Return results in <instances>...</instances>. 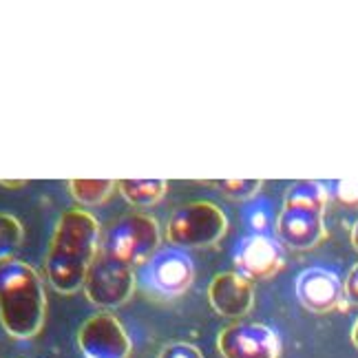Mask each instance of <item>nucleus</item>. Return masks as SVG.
I'll return each mask as SVG.
<instances>
[{
	"label": "nucleus",
	"mask_w": 358,
	"mask_h": 358,
	"mask_svg": "<svg viewBox=\"0 0 358 358\" xmlns=\"http://www.w3.org/2000/svg\"><path fill=\"white\" fill-rule=\"evenodd\" d=\"M228 219L210 201H192L171 215L166 235L177 248H208L226 235Z\"/></svg>",
	"instance_id": "39448f33"
},
{
	"label": "nucleus",
	"mask_w": 358,
	"mask_h": 358,
	"mask_svg": "<svg viewBox=\"0 0 358 358\" xmlns=\"http://www.w3.org/2000/svg\"><path fill=\"white\" fill-rule=\"evenodd\" d=\"M159 226L150 215L131 213L120 217L104 237V255L124 266H140L157 252Z\"/></svg>",
	"instance_id": "20e7f679"
},
{
	"label": "nucleus",
	"mask_w": 358,
	"mask_h": 358,
	"mask_svg": "<svg viewBox=\"0 0 358 358\" xmlns=\"http://www.w3.org/2000/svg\"><path fill=\"white\" fill-rule=\"evenodd\" d=\"M296 296L306 310L323 314L341 306L345 287L336 277V272L327 268H308L296 279Z\"/></svg>",
	"instance_id": "9d476101"
},
{
	"label": "nucleus",
	"mask_w": 358,
	"mask_h": 358,
	"mask_svg": "<svg viewBox=\"0 0 358 358\" xmlns=\"http://www.w3.org/2000/svg\"><path fill=\"white\" fill-rule=\"evenodd\" d=\"M235 264L243 277H248L250 281L270 279L283 266V250L279 241H274L272 237L252 235L239 243Z\"/></svg>",
	"instance_id": "f8f14e48"
},
{
	"label": "nucleus",
	"mask_w": 358,
	"mask_h": 358,
	"mask_svg": "<svg viewBox=\"0 0 358 358\" xmlns=\"http://www.w3.org/2000/svg\"><path fill=\"white\" fill-rule=\"evenodd\" d=\"M264 186L261 179H222V182H217V188L228 195L230 199H239V201H245L255 197L259 188Z\"/></svg>",
	"instance_id": "dca6fc26"
},
{
	"label": "nucleus",
	"mask_w": 358,
	"mask_h": 358,
	"mask_svg": "<svg viewBox=\"0 0 358 358\" xmlns=\"http://www.w3.org/2000/svg\"><path fill=\"white\" fill-rule=\"evenodd\" d=\"M117 182L113 179H69V190L76 201L87 206H100L111 197Z\"/></svg>",
	"instance_id": "4468645a"
},
{
	"label": "nucleus",
	"mask_w": 358,
	"mask_h": 358,
	"mask_svg": "<svg viewBox=\"0 0 358 358\" xmlns=\"http://www.w3.org/2000/svg\"><path fill=\"white\" fill-rule=\"evenodd\" d=\"M135 290V274L133 268L117 264L108 259L106 255H100L93 261V266L87 274L85 292L87 299L102 310H115L124 306Z\"/></svg>",
	"instance_id": "423d86ee"
},
{
	"label": "nucleus",
	"mask_w": 358,
	"mask_h": 358,
	"mask_svg": "<svg viewBox=\"0 0 358 358\" xmlns=\"http://www.w3.org/2000/svg\"><path fill=\"white\" fill-rule=\"evenodd\" d=\"M22 239H24V230L18 219L13 215L0 213V264L11 261V257L22 245Z\"/></svg>",
	"instance_id": "2eb2a0df"
},
{
	"label": "nucleus",
	"mask_w": 358,
	"mask_h": 358,
	"mask_svg": "<svg viewBox=\"0 0 358 358\" xmlns=\"http://www.w3.org/2000/svg\"><path fill=\"white\" fill-rule=\"evenodd\" d=\"M117 188L122 197L137 206H153L166 195L169 184L164 179H120Z\"/></svg>",
	"instance_id": "ddd939ff"
},
{
	"label": "nucleus",
	"mask_w": 358,
	"mask_h": 358,
	"mask_svg": "<svg viewBox=\"0 0 358 358\" xmlns=\"http://www.w3.org/2000/svg\"><path fill=\"white\" fill-rule=\"evenodd\" d=\"M78 348L85 358H129L131 338L113 314L100 312L80 325Z\"/></svg>",
	"instance_id": "0eeeda50"
},
{
	"label": "nucleus",
	"mask_w": 358,
	"mask_h": 358,
	"mask_svg": "<svg viewBox=\"0 0 358 358\" xmlns=\"http://www.w3.org/2000/svg\"><path fill=\"white\" fill-rule=\"evenodd\" d=\"M159 358H203V356L190 343H171V345H166L159 352Z\"/></svg>",
	"instance_id": "a211bd4d"
},
{
	"label": "nucleus",
	"mask_w": 358,
	"mask_h": 358,
	"mask_svg": "<svg viewBox=\"0 0 358 358\" xmlns=\"http://www.w3.org/2000/svg\"><path fill=\"white\" fill-rule=\"evenodd\" d=\"M345 296L358 306V264L350 270L345 279Z\"/></svg>",
	"instance_id": "6ab92c4d"
},
{
	"label": "nucleus",
	"mask_w": 358,
	"mask_h": 358,
	"mask_svg": "<svg viewBox=\"0 0 358 358\" xmlns=\"http://www.w3.org/2000/svg\"><path fill=\"white\" fill-rule=\"evenodd\" d=\"M217 348L224 358H279L281 341L268 325L235 323L219 334Z\"/></svg>",
	"instance_id": "6e6552de"
},
{
	"label": "nucleus",
	"mask_w": 358,
	"mask_h": 358,
	"mask_svg": "<svg viewBox=\"0 0 358 358\" xmlns=\"http://www.w3.org/2000/svg\"><path fill=\"white\" fill-rule=\"evenodd\" d=\"M146 285L164 296L184 294L195 281V266L179 248H162L146 261Z\"/></svg>",
	"instance_id": "1a4fd4ad"
},
{
	"label": "nucleus",
	"mask_w": 358,
	"mask_h": 358,
	"mask_svg": "<svg viewBox=\"0 0 358 358\" xmlns=\"http://www.w3.org/2000/svg\"><path fill=\"white\" fill-rule=\"evenodd\" d=\"M327 190L321 182H296L287 188L283 208L277 217V235L292 250H310L325 239Z\"/></svg>",
	"instance_id": "7ed1b4c3"
},
{
	"label": "nucleus",
	"mask_w": 358,
	"mask_h": 358,
	"mask_svg": "<svg viewBox=\"0 0 358 358\" xmlns=\"http://www.w3.org/2000/svg\"><path fill=\"white\" fill-rule=\"evenodd\" d=\"M0 186H7V188H18V186H27V182H24V179H20V182H3V179H0Z\"/></svg>",
	"instance_id": "aec40b11"
},
{
	"label": "nucleus",
	"mask_w": 358,
	"mask_h": 358,
	"mask_svg": "<svg viewBox=\"0 0 358 358\" xmlns=\"http://www.w3.org/2000/svg\"><path fill=\"white\" fill-rule=\"evenodd\" d=\"M47 296L40 274L24 261L0 264V323L13 338H34L45 325Z\"/></svg>",
	"instance_id": "f03ea898"
},
{
	"label": "nucleus",
	"mask_w": 358,
	"mask_h": 358,
	"mask_svg": "<svg viewBox=\"0 0 358 358\" xmlns=\"http://www.w3.org/2000/svg\"><path fill=\"white\" fill-rule=\"evenodd\" d=\"M352 341H354V345L358 348V321L354 323V329H352Z\"/></svg>",
	"instance_id": "4be33fe9"
},
{
	"label": "nucleus",
	"mask_w": 358,
	"mask_h": 358,
	"mask_svg": "<svg viewBox=\"0 0 358 358\" xmlns=\"http://www.w3.org/2000/svg\"><path fill=\"white\" fill-rule=\"evenodd\" d=\"M100 224L85 210H66L58 219L47 250L45 272L51 287L60 294H73L85 287L87 274L98 259Z\"/></svg>",
	"instance_id": "f257e3e1"
},
{
	"label": "nucleus",
	"mask_w": 358,
	"mask_h": 358,
	"mask_svg": "<svg viewBox=\"0 0 358 358\" xmlns=\"http://www.w3.org/2000/svg\"><path fill=\"white\" fill-rule=\"evenodd\" d=\"M334 195L341 203L358 206V179H341V182H336Z\"/></svg>",
	"instance_id": "f3484780"
},
{
	"label": "nucleus",
	"mask_w": 358,
	"mask_h": 358,
	"mask_svg": "<svg viewBox=\"0 0 358 358\" xmlns=\"http://www.w3.org/2000/svg\"><path fill=\"white\" fill-rule=\"evenodd\" d=\"M352 245L356 248V252H358V222H356L354 228H352Z\"/></svg>",
	"instance_id": "412c9836"
},
{
	"label": "nucleus",
	"mask_w": 358,
	"mask_h": 358,
	"mask_svg": "<svg viewBox=\"0 0 358 358\" xmlns=\"http://www.w3.org/2000/svg\"><path fill=\"white\" fill-rule=\"evenodd\" d=\"M208 301L217 314L241 319L252 310L255 287L241 272H222L208 285Z\"/></svg>",
	"instance_id": "9b49d317"
}]
</instances>
